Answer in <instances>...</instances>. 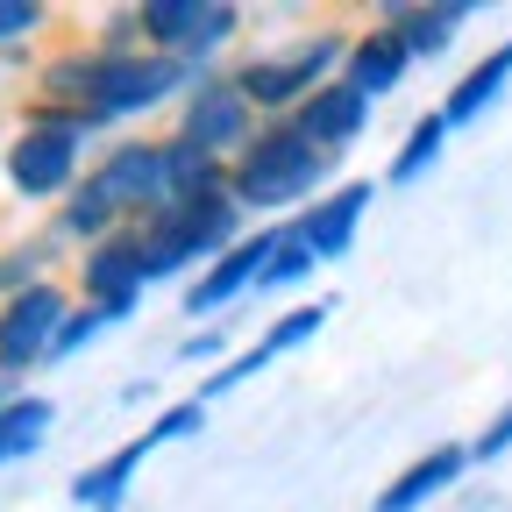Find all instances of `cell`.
I'll return each mask as SVG.
<instances>
[{"label":"cell","mask_w":512,"mask_h":512,"mask_svg":"<svg viewBox=\"0 0 512 512\" xmlns=\"http://www.w3.org/2000/svg\"><path fill=\"white\" fill-rule=\"evenodd\" d=\"M328 185H335V157L313 150L292 121H264V128H256V143L228 164V192H235V207L249 214V228H271V221L306 214Z\"/></svg>","instance_id":"1"},{"label":"cell","mask_w":512,"mask_h":512,"mask_svg":"<svg viewBox=\"0 0 512 512\" xmlns=\"http://www.w3.org/2000/svg\"><path fill=\"white\" fill-rule=\"evenodd\" d=\"M349 36H356L349 22H320V29L292 36V43H264V50L228 57V79H235V93L264 114V121H292L328 79H342Z\"/></svg>","instance_id":"2"},{"label":"cell","mask_w":512,"mask_h":512,"mask_svg":"<svg viewBox=\"0 0 512 512\" xmlns=\"http://www.w3.org/2000/svg\"><path fill=\"white\" fill-rule=\"evenodd\" d=\"M136 235L150 256V285H164V278H200L214 256H228L249 235V214L235 207V192H192V200H164L157 214H143Z\"/></svg>","instance_id":"3"},{"label":"cell","mask_w":512,"mask_h":512,"mask_svg":"<svg viewBox=\"0 0 512 512\" xmlns=\"http://www.w3.org/2000/svg\"><path fill=\"white\" fill-rule=\"evenodd\" d=\"M143 50L185 64V72H228V57H242L249 8L235 0H136Z\"/></svg>","instance_id":"4"},{"label":"cell","mask_w":512,"mask_h":512,"mask_svg":"<svg viewBox=\"0 0 512 512\" xmlns=\"http://www.w3.org/2000/svg\"><path fill=\"white\" fill-rule=\"evenodd\" d=\"M192 79L200 72H185V64H171L157 50H100V64H93V114H107V121L164 114V107H178L192 93Z\"/></svg>","instance_id":"5"},{"label":"cell","mask_w":512,"mask_h":512,"mask_svg":"<svg viewBox=\"0 0 512 512\" xmlns=\"http://www.w3.org/2000/svg\"><path fill=\"white\" fill-rule=\"evenodd\" d=\"M256 128H264V114H256L228 72H200L192 79V93L171 107V136H185L192 150H207L221 164H235L249 143H256Z\"/></svg>","instance_id":"6"},{"label":"cell","mask_w":512,"mask_h":512,"mask_svg":"<svg viewBox=\"0 0 512 512\" xmlns=\"http://www.w3.org/2000/svg\"><path fill=\"white\" fill-rule=\"evenodd\" d=\"M72 292H64L57 278H43V285H29V292H8L0 299V377H29L36 363H50V349H57V328L72 320Z\"/></svg>","instance_id":"7"},{"label":"cell","mask_w":512,"mask_h":512,"mask_svg":"<svg viewBox=\"0 0 512 512\" xmlns=\"http://www.w3.org/2000/svg\"><path fill=\"white\" fill-rule=\"evenodd\" d=\"M100 192H107V207L136 228L143 214H157L164 200H171V171H164V136H114L100 157H93V171H86Z\"/></svg>","instance_id":"8"},{"label":"cell","mask_w":512,"mask_h":512,"mask_svg":"<svg viewBox=\"0 0 512 512\" xmlns=\"http://www.w3.org/2000/svg\"><path fill=\"white\" fill-rule=\"evenodd\" d=\"M328 313H335V299H306V306H285V313L271 320V328L256 335V342H249V349H235V356H228L221 370H207L200 384H192V399H200V406L214 413V399H228L235 384H249L256 370H271V363H285L292 349H306V342H313L320 328H328Z\"/></svg>","instance_id":"9"},{"label":"cell","mask_w":512,"mask_h":512,"mask_svg":"<svg viewBox=\"0 0 512 512\" xmlns=\"http://www.w3.org/2000/svg\"><path fill=\"white\" fill-rule=\"evenodd\" d=\"M143 292H150V256H143V235L136 228H114L107 242L79 249V299L86 306L128 320V313L143 306Z\"/></svg>","instance_id":"10"},{"label":"cell","mask_w":512,"mask_h":512,"mask_svg":"<svg viewBox=\"0 0 512 512\" xmlns=\"http://www.w3.org/2000/svg\"><path fill=\"white\" fill-rule=\"evenodd\" d=\"M271 242H278V221H271V228H249L228 256H214L200 278H185V320L214 328V313H228L235 299H249V292H256V271L271 264Z\"/></svg>","instance_id":"11"},{"label":"cell","mask_w":512,"mask_h":512,"mask_svg":"<svg viewBox=\"0 0 512 512\" xmlns=\"http://www.w3.org/2000/svg\"><path fill=\"white\" fill-rule=\"evenodd\" d=\"M370 200H377V185H370V178H335L306 214H292V235L320 256V264H342V256L356 249V235H363Z\"/></svg>","instance_id":"12"},{"label":"cell","mask_w":512,"mask_h":512,"mask_svg":"<svg viewBox=\"0 0 512 512\" xmlns=\"http://www.w3.org/2000/svg\"><path fill=\"white\" fill-rule=\"evenodd\" d=\"M463 470H470V441H434V448H420V456L370 498V512H427L441 491L463 484Z\"/></svg>","instance_id":"13"},{"label":"cell","mask_w":512,"mask_h":512,"mask_svg":"<svg viewBox=\"0 0 512 512\" xmlns=\"http://www.w3.org/2000/svg\"><path fill=\"white\" fill-rule=\"evenodd\" d=\"M470 15H477L470 0H392V8H377V22L406 43L413 64L448 57V50H456V36L470 29Z\"/></svg>","instance_id":"14"},{"label":"cell","mask_w":512,"mask_h":512,"mask_svg":"<svg viewBox=\"0 0 512 512\" xmlns=\"http://www.w3.org/2000/svg\"><path fill=\"white\" fill-rule=\"evenodd\" d=\"M406 72H413V57H406V43L392 36V29H384L377 15L349 36V57H342V86L356 93V100H392L399 86H406Z\"/></svg>","instance_id":"15"},{"label":"cell","mask_w":512,"mask_h":512,"mask_svg":"<svg viewBox=\"0 0 512 512\" xmlns=\"http://www.w3.org/2000/svg\"><path fill=\"white\" fill-rule=\"evenodd\" d=\"M292 128H299L313 150H328V157L342 164V157L363 143V128H370V100H356L342 79H328V86H320V93L292 114Z\"/></svg>","instance_id":"16"},{"label":"cell","mask_w":512,"mask_h":512,"mask_svg":"<svg viewBox=\"0 0 512 512\" xmlns=\"http://www.w3.org/2000/svg\"><path fill=\"white\" fill-rule=\"evenodd\" d=\"M157 456V441L150 434H136V441H121V448H107L100 463H86L79 477H72V505L79 512H121L128 505V491H136V477H143V463Z\"/></svg>","instance_id":"17"},{"label":"cell","mask_w":512,"mask_h":512,"mask_svg":"<svg viewBox=\"0 0 512 512\" xmlns=\"http://www.w3.org/2000/svg\"><path fill=\"white\" fill-rule=\"evenodd\" d=\"M505 86H512V36H505L498 50H484L470 72L441 93V121H448V128H470L477 114H491V107H498V93H505Z\"/></svg>","instance_id":"18"},{"label":"cell","mask_w":512,"mask_h":512,"mask_svg":"<svg viewBox=\"0 0 512 512\" xmlns=\"http://www.w3.org/2000/svg\"><path fill=\"white\" fill-rule=\"evenodd\" d=\"M448 136H456V128H448L441 121V107H427L413 128H406V136H399V150H392V164H384V185H420L434 164H441V150H448Z\"/></svg>","instance_id":"19"},{"label":"cell","mask_w":512,"mask_h":512,"mask_svg":"<svg viewBox=\"0 0 512 512\" xmlns=\"http://www.w3.org/2000/svg\"><path fill=\"white\" fill-rule=\"evenodd\" d=\"M114 228H128V221L107 207V192H100L93 178H86L72 200L57 207V221H50V235H57V242H72V249H93V242H107Z\"/></svg>","instance_id":"20"},{"label":"cell","mask_w":512,"mask_h":512,"mask_svg":"<svg viewBox=\"0 0 512 512\" xmlns=\"http://www.w3.org/2000/svg\"><path fill=\"white\" fill-rule=\"evenodd\" d=\"M164 171H171V200H192V192H228V164L192 150L185 136H171L164 128Z\"/></svg>","instance_id":"21"},{"label":"cell","mask_w":512,"mask_h":512,"mask_svg":"<svg viewBox=\"0 0 512 512\" xmlns=\"http://www.w3.org/2000/svg\"><path fill=\"white\" fill-rule=\"evenodd\" d=\"M50 420H57V406H50L43 392H15L8 406H0V463L29 456V448L50 434Z\"/></svg>","instance_id":"22"},{"label":"cell","mask_w":512,"mask_h":512,"mask_svg":"<svg viewBox=\"0 0 512 512\" xmlns=\"http://www.w3.org/2000/svg\"><path fill=\"white\" fill-rule=\"evenodd\" d=\"M320 271V256L292 235V221H278V242H271V264L256 271V292H292V285H306Z\"/></svg>","instance_id":"23"},{"label":"cell","mask_w":512,"mask_h":512,"mask_svg":"<svg viewBox=\"0 0 512 512\" xmlns=\"http://www.w3.org/2000/svg\"><path fill=\"white\" fill-rule=\"evenodd\" d=\"M157 448H171V441H192V434H207V406L200 399H171V406H157V420L143 427Z\"/></svg>","instance_id":"24"},{"label":"cell","mask_w":512,"mask_h":512,"mask_svg":"<svg viewBox=\"0 0 512 512\" xmlns=\"http://www.w3.org/2000/svg\"><path fill=\"white\" fill-rule=\"evenodd\" d=\"M107 328H114V313H100V306H86V299H79V306H72V320L57 328V349H50V363L79 356V349H86L93 335H107Z\"/></svg>","instance_id":"25"},{"label":"cell","mask_w":512,"mask_h":512,"mask_svg":"<svg viewBox=\"0 0 512 512\" xmlns=\"http://www.w3.org/2000/svg\"><path fill=\"white\" fill-rule=\"evenodd\" d=\"M43 29H50V8H43V0H0V50H15V43L43 36Z\"/></svg>","instance_id":"26"},{"label":"cell","mask_w":512,"mask_h":512,"mask_svg":"<svg viewBox=\"0 0 512 512\" xmlns=\"http://www.w3.org/2000/svg\"><path fill=\"white\" fill-rule=\"evenodd\" d=\"M178 363H207V370H221L228 363V328L214 320V328H192L185 342H178Z\"/></svg>","instance_id":"27"},{"label":"cell","mask_w":512,"mask_h":512,"mask_svg":"<svg viewBox=\"0 0 512 512\" xmlns=\"http://www.w3.org/2000/svg\"><path fill=\"white\" fill-rule=\"evenodd\" d=\"M505 448H512V406H505V413L470 441V463H491V456H505Z\"/></svg>","instance_id":"28"},{"label":"cell","mask_w":512,"mask_h":512,"mask_svg":"<svg viewBox=\"0 0 512 512\" xmlns=\"http://www.w3.org/2000/svg\"><path fill=\"white\" fill-rule=\"evenodd\" d=\"M8 399H15V384H8V377H0V406H8Z\"/></svg>","instance_id":"29"}]
</instances>
